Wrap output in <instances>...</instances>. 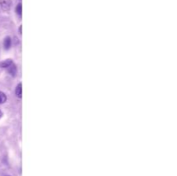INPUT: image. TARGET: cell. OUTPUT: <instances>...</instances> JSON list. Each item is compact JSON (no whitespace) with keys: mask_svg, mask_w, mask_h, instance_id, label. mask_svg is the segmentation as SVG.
<instances>
[{"mask_svg":"<svg viewBox=\"0 0 177 176\" xmlns=\"http://www.w3.org/2000/svg\"><path fill=\"white\" fill-rule=\"evenodd\" d=\"M13 64V62L11 59H8V60H5V61L0 62V67L2 68H9Z\"/></svg>","mask_w":177,"mask_h":176,"instance_id":"6da1fadb","label":"cell"},{"mask_svg":"<svg viewBox=\"0 0 177 176\" xmlns=\"http://www.w3.org/2000/svg\"><path fill=\"white\" fill-rule=\"evenodd\" d=\"M7 69H8V73H10L11 75H12V76H15L16 74H17V67H16L14 64H12V65Z\"/></svg>","mask_w":177,"mask_h":176,"instance_id":"7a4b0ae2","label":"cell"},{"mask_svg":"<svg viewBox=\"0 0 177 176\" xmlns=\"http://www.w3.org/2000/svg\"><path fill=\"white\" fill-rule=\"evenodd\" d=\"M12 46V39L11 37H6V38L4 39V47L5 49H9Z\"/></svg>","mask_w":177,"mask_h":176,"instance_id":"3957f363","label":"cell"},{"mask_svg":"<svg viewBox=\"0 0 177 176\" xmlns=\"http://www.w3.org/2000/svg\"><path fill=\"white\" fill-rule=\"evenodd\" d=\"M22 93H23V89H22V84L20 83L16 87V95L17 96L18 98H21L22 97Z\"/></svg>","mask_w":177,"mask_h":176,"instance_id":"277c9868","label":"cell"},{"mask_svg":"<svg viewBox=\"0 0 177 176\" xmlns=\"http://www.w3.org/2000/svg\"><path fill=\"white\" fill-rule=\"evenodd\" d=\"M6 100H7V97H6V95H5L3 92H0V104L5 103Z\"/></svg>","mask_w":177,"mask_h":176,"instance_id":"5b68a950","label":"cell"},{"mask_svg":"<svg viewBox=\"0 0 177 176\" xmlns=\"http://www.w3.org/2000/svg\"><path fill=\"white\" fill-rule=\"evenodd\" d=\"M16 11H17V13L18 15H21V14H22V5H21V4H18Z\"/></svg>","mask_w":177,"mask_h":176,"instance_id":"8992f818","label":"cell"},{"mask_svg":"<svg viewBox=\"0 0 177 176\" xmlns=\"http://www.w3.org/2000/svg\"><path fill=\"white\" fill-rule=\"evenodd\" d=\"M2 117H3V112H2V111H0V118H1Z\"/></svg>","mask_w":177,"mask_h":176,"instance_id":"52a82bcc","label":"cell"},{"mask_svg":"<svg viewBox=\"0 0 177 176\" xmlns=\"http://www.w3.org/2000/svg\"><path fill=\"white\" fill-rule=\"evenodd\" d=\"M6 176H10V175H6Z\"/></svg>","mask_w":177,"mask_h":176,"instance_id":"ba28073f","label":"cell"}]
</instances>
